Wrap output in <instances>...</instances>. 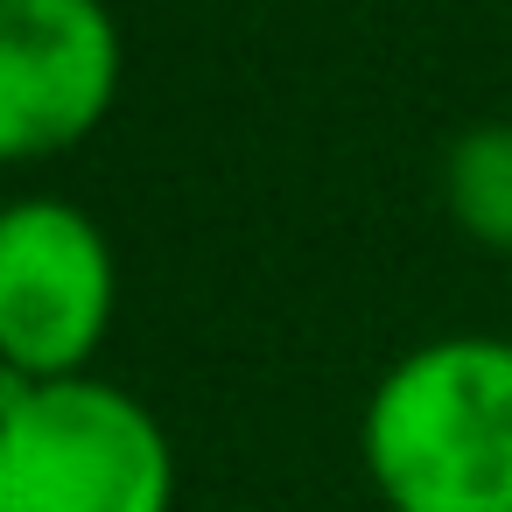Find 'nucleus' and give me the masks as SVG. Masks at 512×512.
Masks as SVG:
<instances>
[{
	"mask_svg": "<svg viewBox=\"0 0 512 512\" xmlns=\"http://www.w3.org/2000/svg\"><path fill=\"white\" fill-rule=\"evenodd\" d=\"M358 463L386 512H512V337L400 351L365 393Z\"/></svg>",
	"mask_w": 512,
	"mask_h": 512,
	"instance_id": "f257e3e1",
	"label": "nucleus"
},
{
	"mask_svg": "<svg viewBox=\"0 0 512 512\" xmlns=\"http://www.w3.org/2000/svg\"><path fill=\"white\" fill-rule=\"evenodd\" d=\"M0 512H176V442L99 372L43 379L0 414Z\"/></svg>",
	"mask_w": 512,
	"mask_h": 512,
	"instance_id": "f03ea898",
	"label": "nucleus"
},
{
	"mask_svg": "<svg viewBox=\"0 0 512 512\" xmlns=\"http://www.w3.org/2000/svg\"><path fill=\"white\" fill-rule=\"evenodd\" d=\"M120 316V253L106 225L64 190L0 204V365L29 379H78Z\"/></svg>",
	"mask_w": 512,
	"mask_h": 512,
	"instance_id": "7ed1b4c3",
	"label": "nucleus"
},
{
	"mask_svg": "<svg viewBox=\"0 0 512 512\" xmlns=\"http://www.w3.org/2000/svg\"><path fill=\"white\" fill-rule=\"evenodd\" d=\"M127 85V36L106 0H0V169L85 148Z\"/></svg>",
	"mask_w": 512,
	"mask_h": 512,
	"instance_id": "20e7f679",
	"label": "nucleus"
},
{
	"mask_svg": "<svg viewBox=\"0 0 512 512\" xmlns=\"http://www.w3.org/2000/svg\"><path fill=\"white\" fill-rule=\"evenodd\" d=\"M435 190H442L449 225H456L470 246L512 260V120H477V127H463V134L442 148Z\"/></svg>",
	"mask_w": 512,
	"mask_h": 512,
	"instance_id": "39448f33",
	"label": "nucleus"
}]
</instances>
